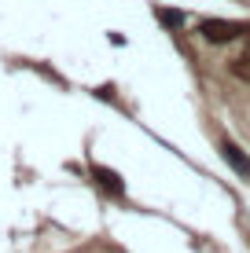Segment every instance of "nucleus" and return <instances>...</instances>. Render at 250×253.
I'll use <instances>...</instances> for the list:
<instances>
[{
    "label": "nucleus",
    "instance_id": "obj_2",
    "mask_svg": "<svg viewBox=\"0 0 250 253\" xmlns=\"http://www.w3.org/2000/svg\"><path fill=\"white\" fill-rule=\"evenodd\" d=\"M225 162L239 172V176H250V158H247L243 151H239L236 143H225Z\"/></svg>",
    "mask_w": 250,
    "mask_h": 253
},
{
    "label": "nucleus",
    "instance_id": "obj_4",
    "mask_svg": "<svg viewBox=\"0 0 250 253\" xmlns=\"http://www.w3.org/2000/svg\"><path fill=\"white\" fill-rule=\"evenodd\" d=\"M247 59H250V55H247Z\"/></svg>",
    "mask_w": 250,
    "mask_h": 253
},
{
    "label": "nucleus",
    "instance_id": "obj_3",
    "mask_svg": "<svg viewBox=\"0 0 250 253\" xmlns=\"http://www.w3.org/2000/svg\"><path fill=\"white\" fill-rule=\"evenodd\" d=\"M96 176H100V184H103V187H110V191H122V184H118V176H114V172L96 169Z\"/></svg>",
    "mask_w": 250,
    "mask_h": 253
},
{
    "label": "nucleus",
    "instance_id": "obj_1",
    "mask_svg": "<svg viewBox=\"0 0 250 253\" xmlns=\"http://www.w3.org/2000/svg\"><path fill=\"white\" fill-rule=\"evenodd\" d=\"M199 33H202L206 41H236V37H243V33H250V26H243V22L202 19V22H199Z\"/></svg>",
    "mask_w": 250,
    "mask_h": 253
}]
</instances>
